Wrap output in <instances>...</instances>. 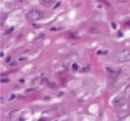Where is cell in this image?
Wrapping results in <instances>:
<instances>
[{
	"label": "cell",
	"instance_id": "obj_1",
	"mask_svg": "<svg viewBox=\"0 0 130 121\" xmlns=\"http://www.w3.org/2000/svg\"><path fill=\"white\" fill-rule=\"evenodd\" d=\"M115 58L119 63L130 62V50L124 49L117 52L115 55Z\"/></svg>",
	"mask_w": 130,
	"mask_h": 121
},
{
	"label": "cell",
	"instance_id": "obj_8",
	"mask_svg": "<svg viewBox=\"0 0 130 121\" xmlns=\"http://www.w3.org/2000/svg\"><path fill=\"white\" fill-rule=\"evenodd\" d=\"M111 26H112V27H113L114 29H115L116 27H117V26H116L115 23L114 22H112V23H111Z\"/></svg>",
	"mask_w": 130,
	"mask_h": 121
},
{
	"label": "cell",
	"instance_id": "obj_5",
	"mask_svg": "<svg viewBox=\"0 0 130 121\" xmlns=\"http://www.w3.org/2000/svg\"><path fill=\"white\" fill-rule=\"evenodd\" d=\"M72 68L74 70H77L78 69V65L76 63H74V64L72 65Z\"/></svg>",
	"mask_w": 130,
	"mask_h": 121
},
{
	"label": "cell",
	"instance_id": "obj_9",
	"mask_svg": "<svg viewBox=\"0 0 130 121\" xmlns=\"http://www.w3.org/2000/svg\"><path fill=\"white\" fill-rule=\"evenodd\" d=\"M1 54H2V55H1V57H3V52H1Z\"/></svg>",
	"mask_w": 130,
	"mask_h": 121
},
{
	"label": "cell",
	"instance_id": "obj_7",
	"mask_svg": "<svg viewBox=\"0 0 130 121\" xmlns=\"http://www.w3.org/2000/svg\"><path fill=\"white\" fill-rule=\"evenodd\" d=\"M128 0H117V2L119 3H125V2H127Z\"/></svg>",
	"mask_w": 130,
	"mask_h": 121
},
{
	"label": "cell",
	"instance_id": "obj_6",
	"mask_svg": "<svg viewBox=\"0 0 130 121\" xmlns=\"http://www.w3.org/2000/svg\"><path fill=\"white\" fill-rule=\"evenodd\" d=\"M1 81H2V83H8V82H9V80L8 79H2Z\"/></svg>",
	"mask_w": 130,
	"mask_h": 121
},
{
	"label": "cell",
	"instance_id": "obj_2",
	"mask_svg": "<svg viewBox=\"0 0 130 121\" xmlns=\"http://www.w3.org/2000/svg\"><path fill=\"white\" fill-rule=\"evenodd\" d=\"M43 16H44V13L43 12L36 9H33L30 10L26 14V18L29 21H36L42 19Z\"/></svg>",
	"mask_w": 130,
	"mask_h": 121
},
{
	"label": "cell",
	"instance_id": "obj_4",
	"mask_svg": "<svg viewBox=\"0 0 130 121\" xmlns=\"http://www.w3.org/2000/svg\"><path fill=\"white\" fill-rule=\"evenodd\" d=\"M39 2L42 6L46 7H52L54 3H56L55 0H39Z\"/></svg>",
	"mask_w": 130,
	"mask_h": 121
},
{
	"label": "cell",
	"instance_id": "obj_3",
	"mask_svg": "<svg viewBox=\"0 0 130 121\" xmlns=\"http://www.w3.org/2000/svg\"><path fill=\"white\" fill-rule=\"evenodd\" d=\"M126 99L123 96H117V97H115L114 99L112 101V104H113V106L115 107H122L123 106H124L126 104Z\"/></svg>",
	"mask_w": 130,
	"mask_h": 121
}]
</instances>
